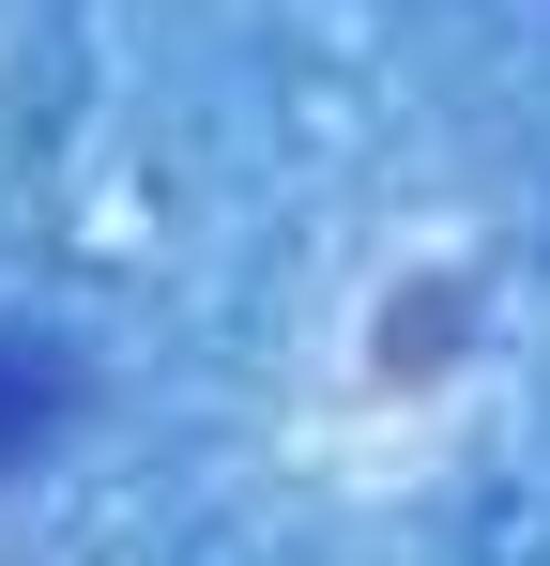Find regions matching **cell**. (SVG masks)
Segmentation results:
<instances>
[{"instance_id": "cell-1", "label": "cell", "mask_w": 550, "mask_h": 566, "mask_svg": "<svg viewBox=\"0 0 550 566\" xmlns=\"http://www.w3.org/2000/svg\"><path fill=\"white\" fill-rule=\"evenodd\" d=\"M46 413H62V337H15V322H0V474L31 460Z\"/></svg>"}]
</instances>
